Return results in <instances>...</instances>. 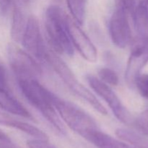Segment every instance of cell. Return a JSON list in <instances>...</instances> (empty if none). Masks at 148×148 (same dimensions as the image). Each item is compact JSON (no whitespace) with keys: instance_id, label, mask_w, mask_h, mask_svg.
<instances>
[{"instance_id":"cell-12","label":"cell","mask_w":148,"mask_h":148,"mask_svg":"<svg viewBox=\"0 0 148 148\" xmlns=\"http://www.w3.org/2000/svg\"><path fill=\"white\" fill-rule=\"evenodd\" d=\"M87 140L98 148H137L126 142L117 140L100 130L90 134Z\"/></svg>"},{"instance_id":"cell-18","label":"cell","mask_w":148,"mask_h":148,"mask_svg":"<svg viewBox=\"0 0 148 148\" xmlns=\"http://www.w3.org/2000/svg\"><path fill=\"white\" fill-rule=\"evenodd\" d=\"M99 79L108 85L116 86L119 84V77L116 72L110 68H101L98 72Z\"/></svg>"},{"instance_id":"cell-6","label":"cell","mask_w":148,"mask_h":148,"mask_svg":"<svg viewBox=\"0 0 148 148\" xmlns=\"http://www.w3.org/2000/svg\"><path fill=\"white\" fill-rule=\"evenodd\" d=\"M86 78L91 88L108 104L117 119L125 124H132L134 119L131 114L109 85L104 83L99 78L93 75H89Z\"/></svg>"},{"instance_id":"cell-19","label":"cell","mask_w":148,"mask_h":148,"mask_svg":"<svg viewBox=\"0 0 148 148\" xmlns=\"http://www.w3.org/2000/svg\"><path fill=\"white\" fill-rule=\"evenodd\" d=\"M132 125L142 135L148 137V109L142 112L136 119H134Z\"/></svg>"},{"instance_id":"cell-5","label":"cell","mask_w":148,"mask_h":148,"mask_svg":"<svg viewBox=\"0 0 148 148\" xmlns=\"http://www.w3.org/2000/svg\"><path fill=\"white\" fill-rule=\"evenodd\" d=\"M132 12L121 3H116L115 10L109 21V33L113 43L117 47L125 48L132 40L130 19Z\"/></svg>"},{"instance_id":"cell-10","label":"cell","mask_w":148,"mask_h":148,"mask_svg":"<svg viewBox=\"0 0 148 148\" xmlns=\"http://www.w3.org/2000/svg\"><path fill=\"white\" fill-rule=\"evenodd\" d=\"M148 63V36L140 37L133 46L125 72V79L130 85H134L136 78Z\"/></svg>"},{"instance_id":"cell-17","label":"cell","mask_w":148,"mask_h":148,"mask_svg":"<svg viewBox=\"0 0 148 148\" xmlns=\"http://www.w3.org/2000/svg\"><path fill=\"white\" fill-rule=\"evenodd\" d=\"M12 128L18 130L31 137H34V139H38V140H49V137L45 132H43L40 129L37 128L35 126L29 124V123L25 122V121H20L16 119L13 124Z\"/></svg>"},{"instance_id":"cell-11","label":"cell","mask_w":148,"mask_h":148,"mask_svg":"<svg viewBox=\"0 0 148 148\" xmlns=\"http://www.w3.org/2000/svg\"><path fill=\"white\" fill-rule=\"evenodd\" d=\"M0 108L10 114L20 116L24 118L32 119L29 111L12 95L10 90L0 86Z\"/></svg>"},{"instance_id":"cell-8","label":"cell","mask_w":148,"mask_h":148,"mask_svg":"<svg viewBox=\"0 0 148 148\" xmlns=\"http://www.w3.org/2000/svg\"><path fill=\"white\" fill-rule=\"evenodd\" d=\"M21 42L29 54L38 60L45 61L47 49L42 38L38 21L34 16L27 19Z\"/></svg>"},{"instance_id":"cell-13","label":"cell","mask_w":148,"mask_h":148,"mask_svg":"<svg viewBox=\"0 0 148 148\" xmlns=\"http://www.w3.org/2000/svg\"><path fill=\"white\" fill-rule=\"evenodd\" d=\"M132 19L140 37L148 36V0H137Z\"/></svg>"},{"instance_id":"cell-4","label":"cell","mask_w":148,"mask_h":148,"mask_svg":"<svg viewBox=\"0 0 148 148\" xmlns=\"http://www.w3.org/2000/svg\"><path fill=\"white\" fill-rule=\"evenodd\" d=\"M46 62H47L53 67L57 75L60 77L62 81L72 92L79 98H82L84 101H87L100 114L102 115H106L107 111L105 107L97 99L92 92H91L80 82H78L72 71L54 52L48 49L46 56Z\"/></svg>"},{"instance_id":"cell-26","label":"cell","mask_w":148,"mask_h":148,"mask_svg":"<svg viewBox=\"0 0 148 148\" xmlns=\"http://www.w3.org/2000/svg\"><path fill=\"white\" fill-rule=\"evenodd\" d=\"M116 1H117V0H116Z\"/></svg>"},{"instance_id":"cell-21","label":"cell","mask_w":148,"mask_h":148,"mask_svg":"<svg viewBox=\"0 0 148 148\" xmlns=\"http://www.w3.org/2000/svg\"><path fill=\"white\" fill-rule=\"evenodd\" d=\"M27 145L29 148H56L49 143V140H43L34 139L27 142Z\"/></svg>"},{"instance_id":"cell-7","label":"cell","mask_w":148,"mask_h":148,"mask_svg":"<svg viewBox=\"0 0 148 148\" xmlns=\"http://www.w3.org/2000/svg\"><path fill=\"white\" fill-rule=\"evenodd\" d=\"M10 63L17 79H38L42 71L38 64L27 52L12 46L9 50Z\"/></svg>"},{"instance_id":"cell-1","label":"cell","mask_w":148,"mask_h":148,"mask_svg":"<svg viewBox=\"0 0 148 148\" xmlns=\"http://www.w3.org/2000/svg\"><path fill=\"white\" fill-rule=\"evenodd\" d=\"M19 88L27 101L38 110L58 133L65 135L66 130L51 101V92L38 79H18Z\"/></svg>"},{"instance_id":"cell-20","label":"cell","mask_w":148,"mask_h":148,"mask_svg":"<svg viewBox=\"0 0 148 148\" xmlns=\"http://www.w3.org/2000/svg\"><path fill=\"white\" fill-rule=\"evenodd\" d=\"M134 85L143 98L148 99V74H140L134 81Z\"/></svg>"},{"instance_id":"cell-14","label":"cell","mask_w":148,"mask_h":148,"mask_svg":"<svg viewBox=\"0 0 148 148\" xmlns=\"http://www.w3.org/2000/svg\"><path fill=\"white\" fill-rule=\"evenodd\" d=\"M116 134L119 138L134 147L148 148V137L142 135L140 133L127 129H118L116 131Z\"/></svg>"},{"instance_id":"cell-9","label":"cell","mask_w":148,"mask_h":148,"mask_svg":"<svg viewBox=\"0 0 148 148\" xmlns=\"http://www.w3.org/2000/svg\"><path fill=\"white\" fill-rule=\"evenodd\" d=\"M66 27L73 47L79 51L81 56L89 62H96L98 59L97 49L86 33L81 29L72 18L66 15Z\"/></svg>"},{"instance_id":"cell-3","label":"cell","mask_w":148,"mask_h":148,"mask_svg":"<svg viewBox=\"0 0 148 148\" xmlns=\"http://www.w3.org/2000/svg\"><path fill=\"white\" fill-rule=\"evenodd\" d=\"M66 17L59 6H49L45 14V27L53 49L60 54L72 56L74 47L67 31Z\"/></svg>"},{"instance_id":"cell-15","label":"cell","mask_w":148,"mask_h":148,"mask_svg":"<svg viewBox=\"0 0 148 148\" xmlns=\"http://www.w3.org/2000/svg\"><path fill=\"white\" fill-rule=\"evenodd\" d=\"M26 23H25L24 16L21 10L17 6H14L13 11L12 23L11 36L15 41H21Z\"/></svg>"},{"instance_id":"cell-22","label":"cell","mask_w":148,"mask_h":148,"mask_svg":"<svg viewBox=\"0 0 148 148\" xmlns=\"http://www.w3.org/2000/svg\"><path fill=\"white\" fill-rule=\"evenodd\" d=\"M16 119L13 118L12 116H10L9 114L0 111V124L1 125L12 127Z\"/></svg>"},{"instance_id":"cell-25","label":"cell","mask_w":148,"mask_h":148,"mask_svg":"<svg viewBox=\"0 0 148 148\" xmlns=\"http://www.w3.org/2000/svg\"><path fill=\"white\" fill-rule=\"evenodd\" d=\"M0 140H1V141H7V142L10 141L8 136H7L5 133L3 132L1 130H0Z\"/></svg>"},{"instance_id":"cell-16","label":"cell","mask_w":148,"mask_h":148,"mask_svg":"<svg viewBox=\"0 0 148 148\" xmlns=\"http://www.w3.org/2000/svg\"><path fill=\"white\" fill-rule=\"evenodd\" d=\"M87 0H66L72 19L79 25H82L85 21Z\"/></svg>"},{"instance_id":"cell-2","label":"cell","mask_w":148,"mask_h":148,"mask_svg":"<svg viewBox=\"0 0 148 148\" xmlns=\"http://www.w3.org/2000/svg\"><path fill=\"white\" fill-rule=\"evenodd\" d=\"M51 101L61 119L71 130L86 140L90 134L99 130L95 120L75 104L62 99L53 92Z\"/></svg>"},{"instance_id":"cell-24","label":"cell","mask_w":148,"mask_h":148,"mask_svg":"<svg viewBox=\"0 0 148 148\" xmlns=\"http://www.w3.org/2000/svg\"><path fill=\"white\" fill-rule=\"evenodd\" d=\"M0 86L5 88V89L10 90L8 83H7V78L5 69L1 64H0Z\"/></svg>"},{"instance_id":"cell-23","label":"cell","mask_w":148,"mask_h":148,"mask_svg":"<svg viewBox=\"0 0 148 148\" xmlns=\"http://www.w3.org/2000/svg\"><path fill=\"white\" fill-rule=\"evenodd\" d=\"M12 0H0V15L6 16L11 7Z\"/></svg>"}]
</instances>
